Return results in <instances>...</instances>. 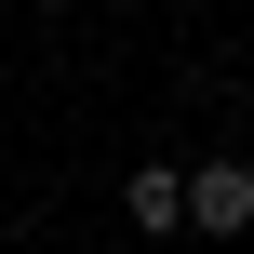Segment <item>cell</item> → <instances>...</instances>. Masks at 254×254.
I'll list each match as a JSON object with an SVG mask.
<instances>
[{
    "mask_svg": "<svg viewBox=\"0 0 254 254\" xmlns=\"http://www.w3.org/2000/svg\"><path fill=\"white\" fill-rule=\"evenodd\" d=\"M121 214H134L147 241H174V228H188V161H134V174H121Z\"/></svg>",
    "mask_w": 254,
    "mask_h": 254,
    "instance_id": "7a4b0ae2",
    "label": "cell"
},
{
    "mask_svg": "<svg viewBox=\"0 0 254 254\" xmlns=\"http://www.w3.org/2000/svg\"><path fill=\"white\" fill-rule=\"evenodd\" d=\"M188 228L201 241H254V161H188Z\"/></svg>",
    "mask_w": 254,
    "mask_h": 254,
    "instance_id": "6da1fadb",
    "label": "cell"
}]
</instances>
